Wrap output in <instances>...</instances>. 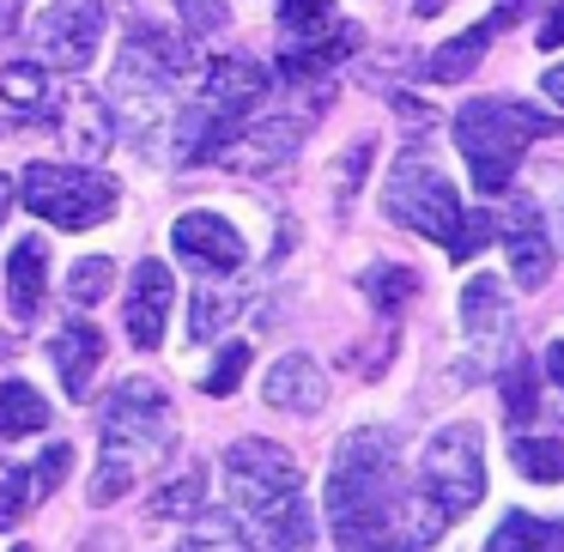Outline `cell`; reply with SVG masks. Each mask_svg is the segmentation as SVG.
Instances as JSON below:
<instances>
[{
    "label": "cell",
    "mask_w": 564,
    "mask_h": 552,
    "mask_svg": "<svg viewBox=\"0 0 564 552\" xmlns=\"http://www.w3.org/2000/svg\"><path fill=\"white\" fill-rule=\"evenodd\" d=\"M328 528L346 552H419L443 534V522L406 486L394 431L365 425L340 437L328 467Z\"/></svg>",
    "instance_id": "cell-1"
},
{
    "label": "cell",
    "mask_w": 564,
    "mask_h": 552,
    "mask_svg": "<svg viewBox=\"0 0 564 552\" xmlns=\"http://www.w3.org/2000/svg\"><path fill=\"white\" fill-rule=\"evenodd\" d=\"M225 491L231 510L256 528L268 552H310L316 546V516L304 498V467L292 450L268 437H237L225 450Z\"/></svg>",
    "instance_id": "cell-2"
},
{
    "label": "cell",
    "mask_w": 564,
    "mask_h": 552,
    "mask_svg": "<svg viewBox=\"0 0 564 552\" xmlns=\"http://www.w3.org/2000/svg\"><path fill=\"white\" fill-rule=\"evenodd\" d=\"M98 431H104V462L91 474V504H116L140 486L152 462L171 455V437H176V419H171V394L159 389L152 377H128L122 389L104 401L98 413Z\"/></svg>",
    "instance_id": "cell-3"
},
{
    "label": "cell",
    "mask_w": 564,
    "mask_h": 552,
    "mask_svg": "<svg viewBox=\"0 0 564 552\" xmlns=\"http://www.w3.org/2000/svg\"><path fill=\"white\" fill-rule=\"evenodd\" d=\"M552 116L528 110L516 98H474L455 110V147L467 159V176H474L479 195H503L516 176V159L534 147L540 134H552Z\"/></svg>",
    "instance_id": "cell-4"
},
{
    "label": "cell",
    "mask_w": 564,
    "mask_h": 552,
    "mask_svg": "<svg viewBox=\"0 0 564 552\" xmlns=\"http://www.w3.org/2000/svg\"><path fill=\"white\" fill-rule=\"evenodd\" d=\"M413 491L443 528L474 510L486 498V437H479V425L462 419V425L431 431L425 450H419V486Z\"/></svg>",
    "instance_id": "cell-5"
},
{
    "label": "cell",
    "mask_w": 564,
    "mask_h": 552,
    "mask_svg": "<svg viewBox=\"0 0 564 552\" xmlns=\"http://www.w3.org/2000/svg\"><path fill=\"white\" fill-rule=\"evenodd\" d=\"M19 201L37 219L62 225V231H91V225H104L116 213L122 188H116V176L91 171V164H25Z\"/></svg>",
    "instance_id": "cell-6"
},
{
    "label": "cell",
    "mask_w": 564,
    "mask_h": 552,
    "mask_svg": "<svg viewBox=\"0 0 564 552\" xmlns=\"http://www.w3.org/2000/svg\"><path fill=\"white\" fill-rule=\"evenodd\" d=\"M382 213H389L394 225H406V231H419V237L449 249V237H455V225H462L467 207H462V195H455V183L425 159V152H401V164H394L389 183H382Z\"/></svg>",
    "instance_id": "cell-7"
},
{
    "label": "cell",
    "mask_w": 564,
    "mask_h": 552,
    "mask_svg": "<svg viewBox=\"0 0 564 552\" xmlns=\"http://www.w3.org/2000/svg\"><path fill=\"white\" fill-rule=\"evenodd\" d=\"M67 474H74V443L67 437L43 443L37 462H0V528L13 534V528L25 522V516L37 510Z\"/></svg>",
    "instance_id": "cell-8"
},
{
    "label": "cell",
    "mask_w": 564,
    "mask_h": 552,
    "mask_svg": "<svg viewBox=\"0 0 564 552\" xmlns=\"http://www.w3.org/2000/svg\"><path fill=\"white\" fill-rule=\"evenodd\" d=\"M37 37H43V55H50L62 74L91 67V55H98V43H104V0H50Z\"/></svg>",
    "instance_id": "cell-9"
},
{
    "label": "cell",
    "mask_w": 564,
    "mask_h": 552,
    "mask_svg": "<svg viewBox=\"0 0 564 552\" xmlns=\"http://www.w3.org/2000/svg\"><path fill=\"white\" fill-rule=\"evenodd\" d=\"M304 128L310 116L304 110H280V116H256V122H243V134L225 147L219 164H231L237 176H261L273 171V164H285L297 147H304Z\"/></svg>",
    "instance_id": "cell-10"
},
{
    "label": "cell",
    "mask_w": 564,
    "mask_h": 552,
    "mask_svg": "<svg viewBox=\"0 0 564 552\" xmlns=\"http://www.w3.org/2000/svg\"><path fill=\"white\" fill-rule=\"evenodd\" d=\"M171 243H176V256L200 273H237L249 261L243 231H237L225 213H183V219L171 225Z\"/></svg>",
    "instance_id": "cell-11"
},
{
    "label": "cell",
    "mask_w": 564,
    "mask_h": 552,
    "mask_svg": "<svg viewBox=\"0 0 564 552\" xmlns=\"http://www.w3.org/2000/svg\"><path fill=\"white\" fill-rule=\"evenodd\" d=\"M171 304H176V280L164 261H140L134 280H128V304H122V322H128V340L140 353H159L164 346V328H171Z\"/></svg>",
    "instance_id": "cell-12"
},
{
    "label": "cell",
    "mask_w": 564,
    "mask_h": 552,
    "mask_svg": "<svg viewBox=\"0 0 564 552\" xmlns=\"http://www.w3.org/2000/svg\"><path fill=\"white\" fill-rule=\"evenodd\" d=\"M503 256H510V273L522 292H540L552 273V237H546V213L534 207L528 195H516L510 207H503Z\"/></svg>",
    "instance_id": "cell-13"
},
{
    "label": "cell",
    "mask_w": 564,
    "mask_h": 552,
    "mask_svg": "<svg viewBox=\"0 0 564 552\" xmlns=\"http://www.w3.org/2000/svg\"><path fill=\"white\" fill-rule=\"evenodd\" d=\"M261 401H268L273 413L316 419L322 407H328V377H322V365L310 353H285V358H273L268 377H261Z\"/></svg>",
    "instance_id": "cell-14"
},
{
    "label": "cell",
    "mask_w": 564,
    "mask_h": 552,
    "mask_svg": "<svg viewBox=\"0 0 564 552\" xmlns=\"http://www.w3.org/2000/svg\"><path fill=\"white\" fill-rule=\"evenodd\" d=\"M50 358H55V377H62L67 401H86L91 377H98V365H104V334L91 328V322H62V334L50 340Z\"/></svg>",
    "instance_id": "cell-15"
},
{
    "label": "cell",
    "mask_w": 564,
    "mask_h": 552,
    "mask_svg": "<svg viewBox=\"0 0 564 552\" xmlns=\"http://www.w3.org/2000/svg\"><path fill=\"white\" fill-rule=\"evenodd\" d=\"M462 328L479 353L510 340V292L498 285V273H474V280L462 285Z\"/></svg>",
    "instance_id": "cell-16"
},
{
    "label": "cell",
    "mask_w": 564,
    "mask_h": 552,
    "mask_svg": "<svg viewBox=\"0 0 564 552\" xmlns=\"http://www.w3.org/2000/svg\"><path fill=\"white\" fill-rule=\"evenodd\" d=\"M62 140L67 152H79V159H104L116 140V116H110V98H98L91 86H67V104H62Z\"/></svg>",
    "instance_id": "cell-17"
},
{
    "label": "cell",
    "mask_w": 564,
    "mask_h": 552,
    "mask_svg": "<svg viewBox=\"0 0 564 552\" xmlns=\"http://www.w3.org/2000/svg\"><path fill=\"white\" fill-rule=\"evenodd\" d=\"M273 79L261 74L256 62L243 55H225V62H207V79H200V104L213 110H237V116H256V104L268 98Z\"/></svg>",
    "instance_id": "cell-18"
},
{
    "label": "cell",
    "mask_w": 564,
    "mask_h": 552,
    "mask_svg": "<svg viewBox=\"0 0 564 552\" xmlns=\"http://www.w3.org/2000/svg\"><path fill=\"white\" fill-rule=\"evenodd\" d=\"M43 292H50V243L43 237H19L13 256H7V304H13V322H37Z\"/></svg>",
    "instance_id": "cell-19"
},
{
    "label": "cell",
    "mask_w": 564,
    "mask_h": 552,
    "mask_svg": "<svg viewBox=\"0 0 564 552\" xmlns=\"http://www.w3.org/2000/svg\"><path fill=\"white\" fill-rule=\"evenodd\" d=\"M498 19H479V25H467L462 37H449L443 50H431V62H425V74L437 79V86H449V79H467L479 62H486V50H491V37H498Z\"/></svg>",
    "instance_id": "cell-20"
},
{
    "label": "cell",
    "mask_w": 564,
    "mask_h": 552,
    "mask_svg": "<svg viewBox=\"0 0 564 552\" xmlns=\"http://www.w3.org/2000/svg\"><path fill=\"white\" fill-rule=\"evenodd\" d=\"M486 552H564V522H546V516L510 510L498 522V534L486 540Z\"/></svg>",
    "instance_id": "cell-21"
},
{
    "label": "cell",
    "mask_w": 564,
    "mask_h": 552,
    "mask_svg": "<svg viewBox=\"0 0 564 552\" xmlns=\"http://www.w3.org/2000/svg\"><path fill=\"white\" fill-rule=\"evenodd\" d=\"M352 50H358V31H352V25H340V31H334V37H322V43H310V37H304V50H297V43H292V50L280 55V74H285V79H310V74H328V67H340V62H346V55H352Z\"/></svg>",
    "instance_id": "cell-22"
},
{
    "label": "cell",
    "mask_w": 564,
    "mask_h": 552,
    "mask_svg": "<svg viewBox=\"0 0 564 552\" xmlns=\"http://www.w3.org/2000/svg\"><path fill=\"white\" fill-rule=\"evenodd\" d=\"M159 522H188V516H200L207 510V467H183L176 479H164L159 491H152V504H147Z\"/></svg>",
    "instance_id": "cell-23"
},
{
    "label": "cell",
    "mask_w": 564,
    "mask_h": 552,
    "mask_svg": "<svg viewBox=\"0 0 564 552\" xmlns=\"http://www.w3.org/2000/svg\"><path fill=\"white\" fill-rule=\"evenodd\" d=\"M510 462L522 479H534V486H564V437H534V431H522V437H510Z\"/></svg>",
    "instance_id": "cell-24"
},
{
    "label": "cell",
    "mask_w": 564,
    "mask_h": 552,
    "mask_svg": "<svg viewBox=\"0 0 564 552\" xmlns=\"http://www.w3.org/2000/svg\"><path fill=\"white\" fill-rule=\"evenodd\" d=\"M43 425H50V401L31 382H0V437H31Z\"/></svg>",
    "instance_id": "cell-25"
},
{
    "label": "cell",
    "mask_w": 564,
    "mask_h": 552,
    "mask_svg": "<svg viewBox=\"0 0 564 552\" xmlns=\"http://www.w3.org/2000/svg\"><path fill=\"white\" fill-rule=\"evenodd\" d=\"M365 297L382 310V316H394V310H406L413 304V292H419V273L413 268H401V261H377V268H365Z\"/></svg>",
    "instance_id": "cell-26"
},
{
    "label": "cell",
    "mask_w": 564,
    "mask_h": 552,
    "mask_svg": "<svg viewBox=\"0 0 564 552\" xmlns=\"http://www.w3.org/2000/svg\"><path fill=\"white\" fill-rule=\"evenodd\" d=\"M0 98L25 116H43L50 110V74H43L37 62H7L0 67Z\"/></svg>",
    "instance_id": "cell-27"
},
{
    "label": "cell",
    "mask_w": 564,
    "mask_h": 552,
    "mask_svg": "<svg viewBox=\"0 0 564 552\" xmlns=\"http://www.w3.org/2000/svg\"><path fill=\"white\" fill-rule=\"evenodd\" d=\"M110 285H116L110 256H79L74 268H67V297H74V304H98V297H110Z\"/></svg>",
    "instance_id": "cell-28"
},
{
    "label": "cell",
    "mask_w": 564,
    "mask_h": 552,
    "mask_svg": "<svg viewBox=\"0 0 564 552\" xmlns=\"http://www.w3.org/2000/svg\"><path fill=\"white\" fill-rule=\"evenodd\" d=\"M176 552H256V534H243L231 516H207L200 534H188Z\"/></svg>",
    "instance_id": "cell-29"
},
{
    "label": "cell",
    "mask_w": 564,
    "mask_h": 552,
    "mask_svg": "<svg viewBox=\"0 0 564 552\" xmlns=\"http://www.w3.org/2000/svg\"><path fill=\"white\" fill-rule=\"evenodd\" d=\"M370 159H377V140H370V134H358L352 147L340 152V164H334V207H346V201L358 195V183H365Z\"/></svg>",
    "instance_id": "cell-30"
},
{
    "label": "cell",
    "mask_w": 564,
    "mask_h": 552,
    "mask_svg": "<svg viewBox=\"0 0 564 552\" xmlns=\"http://www.w3.org/2000/svg\"><path fill=\"white\" fill-rule=\"evenodd\" d=\"M231 316H237V297L231 292H207V285H200L195 304H188V334H195V340H213Z\"/></svg>",
    "instance_id": "cell-31"
},
{
    "label": "cell",
    "mask_w": 564,
    "mask_h": 552,
    "mask_svg": "<svg viewBox=\"0 0 564 552\" xmlns=\"http://www.w3.org/2000/svg\"><path fill=\"white\" fill-rule=\"evenodd\" d=\"M243 370H249V346H243V340H231L219 358H213V370H207V382H200V389H207V394H219V401H225V394H237Z\"/></svg>",
    "instance_id": "cell-32"
},
{
    "label": "cell",
    "mask_w": 564,
    "mask_h": 552,
    "mask_svg": "<svg viewBox=\"0 0 564 552\" xmlns=\"http://www.w3.org/2000/svg\"><path fill=\"white\" fill-rule=\"evenodd\" d=\"M491 231H498V213H462V225H455V237H449V261L479 256Z\"/></svg>",
    "instance_id": "cell-33"
},
{
    "label": "cell",
    "mask_w": 564,
    "mask_h": 552,
    "mask_svg": "<svg viewBox=\"0 0 564 552\" xmlns=\"http://www.w3.org/2000/svg\"><path fill=\"white\" fill-rule=\"evenodd\" d=\"M176 13H183V25L195 31V37H213V31L231 25V7H225V0H176Z\"/></svg>",
    "instance_id": "cell-34"
},
{
    "label": "cell",
    "mask_w": 564,
    "mask_h": 552,
    "mask_svg": "<svg viewBox=\"0 0 564 552\" xmlns=\"http://www.w3.org/2000/svg\"><path fill=\"white\" fill-rule=\"evenodd\" d=\"M280 25L292 37H316L328 25V0H280Z\"/></svg>",
    "instance_id": "cell-35"
},
{
    "label": "cell",
    "mask_w": 564,
    "mask_h": 552,
    "mask_svg": "<svg viewBox=\"0 0 564 552\" xmlns=\"http://www.w3.org/2000/svg\"><path fill=\"white\" fill-rule=\"evenodd\" d=\"M503 407H510L516 425L534 413V365H510V370H503Z\"/></svg>",
    "instance_id": "cell-36"
},
{
    "label": "cell",
    "mask_w": 564,
    "mask_h": 552,
    "mask_svg": "<svg viewBox=\"0 0 564 552\" xmlns=\"http://www.w3.org/2000/svg\"><path fill=\"white\" fill-rule=\"evenodd\" d=\"M534 43H540V50H564V0H558V7H552L546 19H540Z\"/></svg>",
    "instance_id": "cell-37"
},
{
    "label": "cell",
    "mask_w": 564,
    "mask_h": 552,
    "mask_svg": "<svg viewBox=\"0 0 564 552\" xmlns=\"http://www.w3.org/2000/svg\"><path fill=\"white\" fill-rule=\"evenodd\" d=\"M394 110L406 116V128H413V134H425V128H431V116H437L431 104H419V98H394Z\"/></svg>",
    "instance_id": "cell-38"
},
{
    "label": "cell",
    "mask_w": 564,
    "mask_h": 552,
    "mask_svg": "<svg viewBox=\"0 0 564 552\" xmlns=\"http://www.w3.org/2000/svg\"><path fill=\"white\" fill-rule=\"evenodd\" d=\"M540 91H546V98L564 110V62L558 67H540Z\"/></svg>",
    "instance_id": "cell-39"
},
{
    "label": "cell",
    "mask_w": 564,
    "mask_h": 552,
    "mask_svg": "<svg viewBox=\"0 0 564 552\" xmlns=\"http://www.w3.org/2000/svg\"><path fill=\"white\" fill-rule=\"evenodd\" d=\"M19 19H25V0H0V43L19 31Z\"/></svg>",
    "instance_id": "cell-40"
},
{
    "label": "cell",
    "mask_w": 564,
    "mask_h": 552,
    "mask_svg": "<svg viewBox=\"0 0 564 552\" xmlns=\"http://www.w3.org/2000/svg\"><path fill=\"white\" fill-rule=\"evenodd\" d=\"M528 7H540V0H498V7H491V19H498V25H510V19H522Z\"/></svg>",
    "instance_id": "cell-41"
},
{
    "label": "cell",
    "mask_w": 564,
    "mask_h": 552,
    "mask_svg": "<svg viewBox=\"0 0 564 552\" xmlns=\"http://www.w3.org/2000/svg\"><path fill=\"white\" fill-rule=\"evenodd\" d=\"M546 377L558 382V394H564V340H552V346H546Z\"/></svg>",
    "instance_id": "cell-42"
},
{
    "label": "cell",
    "mask_w": 564,
    "mask_h": 552,
    "mask_svg": "<svg viewBox=\"0 0 564 552\" xmlns=\"http://www.w3.org/2000/svg\"><path fill=\"white\" fill-rule=\"evenodd\" d=\"M7 213H13V176H0V225H7Z\"/></svg>",
    "instance_id": "cell-43"
},
{
    "label": "cell",
    "mask_w": 564,
    "mask_h": 552,
    "mask_svg": "<svg viewBox=\"0 0 564 552\" xmlns=\"http://www.w3.org/2000/svg\"><path fill=\"white\" fill-rule=\"evenodd\" d=\"M13 552H31V546H13Z\"/></svg>",
    "instance_id": "cell-44"
},
{
    "label": "cell",
    "mask_w": 564,
    "mask_h": 552,
    "mask_svg": "<svg viewBox=\"0 0 564 552\" xmlns=\"http://www.w3.org/2000/svg\"><path fill=\"white\" fill-rule=\"evenodd\" d=\"M0 353H7V340H0Z\"/></svg>",
    "instance_id": "cell-45"
}]
</instances>
